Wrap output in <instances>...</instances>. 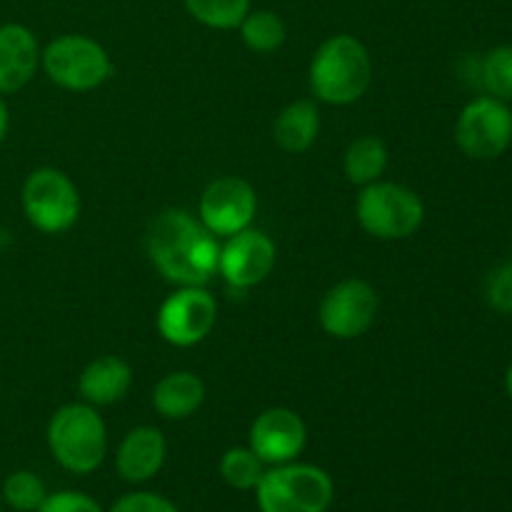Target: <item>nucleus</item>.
I'll list each match as a JSON object with an SVG mask.
<instances>
[{
  "mask_svg": "<svg viewBox=\"0 0 512 512\" xmlns=\"http://www.w3.org/2000/svg\"><path fill=\"white\" fill-rule=\"evenodd\" d=\"M8 130H10V108L8 103H5L3 95H0V145H3L5 138H8Z\"/></svg>",
  "mask_w": 512,
  "mask_h": 512,
  "instance_id": "nucleus-28",
  "label": "nucleus"
},
{
  "mask_svg": "<svg viewBox=\"0 0 512 512\" xmlns=\"http://www.w3.org/2000/svg\"><path fill=\"white\" fill-rule=\"evenodd\" d=\"M305 445H308V425L295 410L283 405L263 410L250 425L248 448L268 468L298 460Z\"/></svg>",
  "mask_w": 512,
  "mask_h": 512,
  "instance_id": "nucleus-13",
  "label": "nucleus"
},
{
  "mask_svg": "<svg viewBox=\"0 0 512 512\" xmlns=\"http://www.w3.org/2000/svg\"><path fill=\"white\" fill-rule=\"evenodd\" d=\"M20 205L28 223L45 235L68 233L78 223L80 208H83L78 185L70 180V175L50 165L33 170L25 178Z\"/></svg>",
  "mask_w": 512,
  "mask_h": 512,
  "instance_id": "nucleus-7",
  "label": "nucleus"
},
{
  "mask_svg": "<svg viewBox=\"0 0 512 512\" xmlns=\"http://www.w3.org/2000/svg\"><path fill=\"white\" fill-rule=\"evenodd\" d=\"M360 228L378 240H408L423 228L425 203L413 188L393 180H375L355 198Z\"/></svg>",
  "mask_w": 512,
  "mask_h": 512,
  "instance_id": "nucleus-5",
  "label": "nucleus"
},
{
  "mask_svg": "<svg viewBox=\"0 0 512 512\" xmlns=\"http://www.w3.org/2000/svg\"><path fill=\"white\" fill-rule=\"evenodd\" d=\"M48 498V490L40 475L33 470H15L3 483V500L15 512H35Z\"/></svg>",
  "mask_w": 512,
  "mask_h": 512,
  "instance_id": "nucleus-23",
  "label": "nucleus"
},
{
  "mask_svg": "<svg viewBox=\"0 0 512 512\" xmlns=\"http://www.w3.org/2000/svg\"><path fill=\"white\" fill-rule=\"evenodd\" d=\"M253 493L260 512H328L335 483L320 465L293 460L265 468Z\"/></svg>",
  "mask_w": 512,
  "mask_h": 512,
  "instance_id": "nucleus-4",
  "label": "nucleus"
},
{
  "mask_svg": "<svg viewBox=\"0 0 512 512\" xmlns=\"http://www.w3.org/2000/svg\"><path fill=\"white\" fill-rule=\"evenodd\" d=\"M258 195L245 178L225 175L208 183L198 200V218L215 238H230L253 228Z\"/></svg>",
  "mask_w": 512,
  "mask_h": 512,
  "instance_id": "nucleus-11",
  "label": "nucleus"
},
{
  "mask_svg": "<svg viewBox=\"0 0 512 512\" xmlns=\"http://www.w3.org/2000/svg\"><path fill=\"white\" fill-rule=\"evenodd\" d=\"M320 135V110L315 100H293L273 123V140L285 153H305Z\"/></svg>",
  "mask_w": 512,
  "mask_h": 512,
  "instance_id": "nucleus-18",
  "label": "nucleus"
},
{
  "mask_svg": "<svg viewBox=\"0 0 512 512\" xmlns=\"http://www.w3.org/2000/svg\"><path fill=\"white\" fill-rule=\"evenodd\" d=\"M480 80L488 95L512 103V45L488 50L480 63Z\"/></svg>",
  "mask_w": 512,
  "mask_h": 512,
  "instance_id": "nucleus-24",
  "label": "nucleus"
},
{
  "mask_svg": "<svg viewBox=\"0 0 512 512\" xmlns=\"http://www.w3.org/2000/svg\"><path fill=\"white\" fill-rule=\"evenodd\" d=\"M183 5L195 23L210 30H238L253 10V0H183Z\"/></svg>",
  "mask_w": 512,
  "mask_h": 512,
  "instance_id": "nucleus-22",
  "label": "nucleus"
},
{
  "mask_svg": "<svg viewBox=\"0 0 512 512\" xmlns=\"http://www.w3.org/2000/svg\"><path fill=\"white\" fill-rule=\"evenodd\" d=\"M40 68L50 83L70 93H90L113 75L110 53L95 38L65 33L50 40L40 53Z\"/></svg>",
  "mask_w": 512,
  "mask_h": 512,
  "instance_id": "nucleus-6",
  "label": "nucleus"
},
{
  "mask_svg": "<svg viewBox=\"0 0 512 512\" xmlns=\"http://www.w3.org/2000/svg\"><path fill=\"white\" fill-rule=\"evenodd\" d=\"M40 48L33 30L23 23H0V95L23 90L40 70Z\"/></svg>",
  "mask_w": 512,
  "mask_h": 512,
  "instance_id": "nucleus-15",
  "label": "nucleus"
},
{
  "mask_svg": "<svg viewBox=\"0 0 512 512\" xmlns=\"http://www.w3.org/2000/svg\"><path fill=\"white\" fill-rule=\"evenodd\" d=\"M150 263L175 288L208 285L218 275L220 238H215L198 215L183 208H165L145 235Z\"/></svg>",
  "mask_w": 512,
  "mask_h": 512,
  "instance_id": "nucleus-1",
  "label": "nucleus"
},
{
  "mask_svg": "<svg viewBox=\"0 0 512 512\" xmlns=\"http://www.w3.org/2000/svg\"><path fill=\"white\" fill-rule=\"evenodd\" d=\"M485 300L500 315H512V260L498 265L485 280Z\"/></svg>",
  "mask_w": 512,
  "mask_h": 512,
  "instance_id": "nucleus-25",
  "label": "nucleus"
},
{
  "mask_svg": "<svg viewBox=\"0 0 512 512\" xmlns=\"http://www.w3.org/2000/svg\"><path fill=\"white\" fill-rule=\"evenodd\" d=\"M240 40L255 55H270L280 50L288 40V25L275 10L258 8L250 10L240 23Z\"/></svg>",
  "mask_w": 512,
  "mask_h": 512,
  "instance_id": "nucleus-20",
  "label": "nucleus"
},
{
  "mask_svg": "<svg viewBox=\"0 0 512 512\" xmlns=\"http://www.w3.org/2000/svg\"><path fill=\"white\" fill-rule=\"evenodd\" d=\"M388 163V148H385L378 135H360L343 153L345 178H348V183L358 185V188H365L375 180H383Z\"/></svg>",
  "mask_w": 512,
  "mask_h": 512,
  "instance_id": "nucleus-19",
  "label": "nucleus"
},
{
  "mask_svg": "<svg viewBox=\"0 0 512 512\" xmlns=\"http://www.w3.org/2000/svg\"><path fill=\"white\" fill-rule=\"evenodd\" d=\"M378 313V290L363 278H345L323 295L318 305V323L330 338L358 340L373 328Z\"/></svg>",
  "mask_w": 512,
  "mask_h": 512,
  "instance_id": "nucleus-10",
  "label": "nucleus"
},
{
  "mask_svg": "<svg viewBox=\"0 0 512 512\" xmlns=\"http://www.w3.org/2000/svg\"><path fill=\"white\" fill-rule=\"evenodd\" d=\"M108 512H180L173 500H168L160 493H150V490H133V493L123 495L113 503Z\"/></svg>",
  "mask_w": 512,
  "mask_h": 512,
  "instance_id": "nucleus-26",
  "label": "nucleus"
},
{
  "mask_svg": "<svg viewBox=\"0 0 512 512\" xmlns=\"http://www.w3.org/2000/svg\"><path fill=\"white\" fill-rule=\"evenodd\" d=\"M455 145L470 160H495L512 145V110L505 100L480 95L455 120Z\"/></svg>",
  "mask_w": 512,
  "mask_h": 512,
  "instance_id": "nucleus-9",
  "label": "nucleus"
},
{
  "mask_svg": "<svg viewBox=\"0 0 512 512\" xmlns=\"http://www.w3.org/2000/svg\"><path fill=\"white\" fill-rule=\"evenodd\" d=\"M218 323V300L203 285L175 288L160 303L155 328L173 348H195L213 333Z\"/></svg>",
  "mask_w": 512,
  "mask_h": 512,
  "instance_id": "nucleus-8",
  "label": "nucleus"
},
{
  "mask_svg": "<svg viewBox=\"0 0 512 512\" xmlns=\"http://www.w3.org/2000/svg\"><path fill=\"white\" fill-rule=\"evenodd\" d=\"M265 468H268V465H265L248 445L228 448L218 463L223 483L230 485L233 490H240V493H253V490L258 488L260 478H263Z\"/></svg>",
  "mask_w": 512,
  "mask_h": 512,
  "instance_id": "nucleus-21",
  "label": "nucleus"
},
{
  "mask_svg": "<svg viewBox=\"0 0 512 512\" xmlns=\"http://www.w3.org/2000/svg\"><path fill=\"white\" fill-rule=\"evenodd\" d=\"M205 383L193 370H173L153 388V408L165 420H188L203 408Z\"/></svg>",
  "mask_w": 512,
  "mask_h": 512,
  "instance_id": "nucleus-17",
  "label": "nucleus"
},
{
  "mask_svg": "<svg viewBox=\"0 0 512 512\" xmlns=\"http://www.w3.org/2000/svg\"><path fill=\"white\" fill-rule=\"evenodd\" d=\"M35 512H105L95 498L80 490H58V493H48Z\"/></svg>",
  "mask_w": 512,
  "mask_h": 512,
  "instance_id": "nucleus-27",
  "label": "nucleus"
},
{
  "mask_svg": "<svg viewBox=\"0 0 512 512\" xmlns=\"http://www.w3.org/2000/svg\"><path fill=\"white\" fill-rule=\"evenodd\" d=\"M308 85L318 103L335 108L358 103L373 85L370 50L350 33L330 35L310 58Z\"/></svg>",
  "mask_w": 512,
  "mask_h": 512,
  "instance_id": "nucleus-2",
  "label": "nucleus"
},
{
  "mask_svg": "<svg viewBox=\"0 0 512 512\" xmlns=\"http://www.w3.org/2000/svg\"><path fill=\"white\" fill-rule=\"evenodd\" d=\"M133 368L118 355H100L90 360L78 378L80 400L93 408H108L128 398L133 388Z\"/></svg>",
  "mask_w": 512,
  "mask_h": 512,
  "instance_id": "nucleus-16",
  "label": "nucleus"
},
{
  "mask_svg": "<svg viewBox=\"0 0 512 512\" xmlns=\"http://www.w3.org/2000/svg\"><path fill=\"white\" fill-rule=\"evenodd\" d=\"M45 440L55 463L73 475L95 473L108 455V428L103 415L83 400L55 410L48 420Z\"/></svg>",
  "mask_w": 512,
  "mask_h": 512,
  "instance_id": "nucleus-3",
  "label": "nucleus"
},
{
  "mask_svg": "<svg viewBox=\"0 0 512 512\" xmlns=\"http://www.w3.org/2000/svg\"><path fill=\"white\" fill-rule=\"evenodd\" d=\"M505 390H508V395L512 400V363L508 365V373H505Z\"/></svg>",
  "mask_w": 512,
  "mask_h": 512,
  "instance_id": "nucleus-29",
  "label": "nucleus"
},
{
  "mask_svg": "<svg viewBox=\"0 0 512 512\" xmlns=\"http://www.w3.org/2000/svg\"><path fill=\"white\" fill-rule=\"evenodd\" d=\"M278 263V248L275 240L263 230L248 228L225 238L220 245L218 275L233 290H250L268 280V275Z\"/></svg>",
  "mask_w": 512,
  "mask_h": 512,
  "instance_id": "nucleus-12",
  "label": "nucleus"
},
{
  "mask_svg": "<svg viewBox=\"0 0 512 512\" xmlns=\"http://www.w3.org/2000/svg\"><path fill=\"white\" fill-rule=\"evenodd\" d=\"M168 458V440L155 425H138L128 430L115 450V470L130 485L150 483L163 470Z\"/></svg>",
  "mask_w": 512,
  "mask_h": 512,
  "instance_id": "nucleus-14",
  "label": "nucleus"
}]
</instances>
